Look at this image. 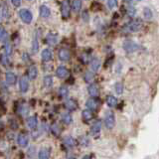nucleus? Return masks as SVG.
<instances>
[{
    "label": "nucleus",
    "instance_id": "1",
    "mask_svg": "<svg viewBox=\"0 0 159 159\" xmlns=\"http://www.w3.org/2000/svg\"><path fill=\"white\" fill-rule=\"evenodd\" d=\"M116 123V117L112 111H107L106 116H104V124L108 129H111L114 126Z\"/></svg>",
    "mask_w": 159,
    "mask_h": 159
},
{
    "label": "nucleus",
    "instance_id": "2",
    "mask_svg": "<svg viewBox=\"0 0 159 159\" xmlns=\"http://www.w3.org/2000/svg\"><path fill=\"white\" fill-rule=\"evenodd\" d=\"M19 16H20V18H21V20L24 23L30 24V23L32 22L33 15L27 9H21V10H20V11H19Z\"/></svg>",
    "mask_w": 159,
    "mask_h": 159
},
{
    "label": "nucleus",
    "instance_id": "3",
    "mask_svg": "<svg viewBox=\"0 0 159 159\" xmlns=\"http://www.w3.org/2000/svg\"><path fill=\"white\" fill-rule=\"evenodd\" d=\"M61 13L63 18H68L70 16V13H71V6H70V3L68 0H65L62 3L61 6Z\"/></svg>",
    "mask_w": 159,
    "mask_h": 159
},
{
    "label": "nucleus",
    "instance_id": "4",
    "mask_svg": "<svg viewBox=\"0 0 159 159\" xmlns=\"http://www.w3.org/2000/svg\"><path fill=\"white\" fill-rule=\"evenodd\" d=\"M123 48L127 53H132V52H135L136 50H138L139 47H138V45L135 44L134 42L126 41V42H124V44H123Z\"/></svg>",
    "mask_w": 159,
    "mask_h": 159
},
{
    "label": "nucleus",
    "instance_id": "5",
    "mask_svg": "<svg viewBox=\"0 0 159 159\" xmlns=\"http://www.w3.org/2000/svg\"><path fill=\"white\" fill-rule=\"evenodd\" d=\"M101 130H102V121L101 120H97L96 122L93 124L91 131H92L93 135L94 137H98L99 133H101Z\"/></svg>",
    "mask_w": 159,
    "mask_h": 159
},
{
    "label": "nucleus",
    "instance_id": "6",
    "mask_svg": "<svg viewBox=\"0 0 159 159\" xmlns=\"http://www.w3.org/2000/svg\"><path fill=\"white\" fill-rule=\"evenodd\" d=\"M59 58L61 61H64V62H66V61H69L70 58H71V54H70V51L67 49H61L59 51Z\"/></svg>",
    "mask_w": 159,
    "mask_h": 159
},
{
    "label": "nucleus",
    "instance_id": "7",
    "mask_svg": "<svg viewBox=\"0 0 159 159\" xmlns=\"http://www.w3.org/2000/svg\"><path fill=\"white\" fill-rule=\"evenodd\" d=\"M19 88H20V91H21V93H26L28 91L29 89V82L27 78H21L20 79V82H19Z\"/></svg>",
    "mask_w": 159,
    "mask_h": 159
},
{
    "label": "nucleus",
    "instance_id": "8",
    "mask_svg": "<svg viewBox=\"0 0 159 159\" xmlns=\"http://www.w3.org/2000/svg\"><path fill=\"white\" fill-rule=\"evenodd\" d=\"M27 75H28V78L30 80H35L37 78V75H38V70H37V67L36 66H31L29 69H28V72H27Z\"/></svg>",
    "mask_w": 159,
    "mask_h": 159
},
{
    "label": "nucleus",
    "instance_id": "9",
    "mask_svg": "<svg viewBox=\"0 0 159 159\" xmlns=\"http://www.w3.org/2000/svg\"><path fill=\"white\" fill-rule=\"evenodd\" d=\"M17 141H18V144L21 147H26L28 145V137L25 135V134H19L18 135V138H17Z\"/></svg>",
    "mask_w": 159,
    "mask_h": 159
},
{
    "label": "nucleus",
    "instance_id": "10",
    "mask_svg": "<svg viewBox=\"0 0 159 159\" xmlns=\"http://www.w3.org/2000/svg\"><path fill=\"white\" fill-rule=\"evenodd\" d=\"M41 57H42V60L44 62H49L52 60V52L51 50L49 49H44L42 51V54H41Z\"/></svg>",
    "mask_w": 159,
    "mask_h": 159
},
{
    "label": "nucleus",
    "instance_id": "11",
    "mask_svg": "<svg viewBox=\"0 0 159 159\" xmlns=\"http://www.w3.org/2000/svg\"><path fill=\"white\" fill-rule=\"evenodd\" d=\"M68 70H67V68H65L64 66H60V67H58V69H57V71H56V75H57V77H59V78H61V79H63V78H66L67 76H68Z\"/></svg>",
    "mask_w": 159,
    "mask_h": 159
},
{
    "label": "nucleus",
    "instance_id": "12",
    "mask_svg": "<svg viewBox=\"0 0 159 159\" xmlns=\"http://www.w3.org/2000/svg\"><path fill=\"white\" fill-rule=\"evenodd\" d=\"M5 80H6V83L8 84H14L15 83H16V76L11 73V72H7L6 75H5Z\"/></svg>",
    "mask_w": 159,
    "mask_h": 159
},
{
    "label": "nucleus",
    "instance_id": "13",
    "mask_svg": "<svg viewBox=\"0 0 159 159\" xmlns=\"http://www.w3.org/2000/svg\"><path fill=\"white\" fill-rule=\"evenodd\" d=\"M39 12H40V16L43 18H48L50 16V14H51V11H50V9L46 5H42L39 9Z\"/></svg>",
    "mask_w": 159,
    "mask_h": 159
},
{
    "label": "nucleus",
    "instance_id": "14",
    "mask_svg": "<svg viewBox=\"0 0 159 159\" xmlns=\"http://www.w3.org/2000/svg\"><path fill=\"white\" fill-rule=\"evenodd\" d=\"M86 106L89 109H91V111H96L98 107V102L93 98H89L86 102Z\"/></svg>",
    "mask_w": 159,
    "mask_h": 159
},
{
    "label": "nucleus",
    "instance_id": "15",
    "mask_svg": "<svg viewBox=\"0 0 159 159\" xmlns=\"http://www.w3.org/2000/svg\"><path fill=\"white\" fill-rule=\"evenodd\" d=\"M46 41L49 45H51V46H54V45H56L57 42H58V37L56 35H54L52 33H49L46 37Z\"/></svg>",
    "mask_w": 159,
    "mask_h": 159
},
{
    "label": "nucleus",
    "instance_id": "16",
    "mask_svg": "<svg viewBox=\"0 0 159 159\" xmlns=\"http://www.w3.org/2000/svg\"><path fill=\"white\" fill-rule=\"evenodd\" d=\"M27 124H28V127L31 128V129H35L38 125V120H37V117L36 116H30L27 119Z\"/></svg>",
    "mask_w": 159,
    "mask_h": 159
},
{
    "label": "nucleus",
    "instance_id": "17",
    "mask_svg": "<svg viewBox=\"0 0 159 159\" xmlns=\"http://www.w3.org/2000/svg\"><path fill=\"white\" fill-rule=\"evenodd\" d=\"M88 91H89V93L91 94V97H93V98H96L98 96V89L96 84H89L88 88Z\"/></svg>",
    "mask_w": 159,
    "mask_h": 159
},
{
    "label": "nucleus",
    "instance_id": "18",
    "mask_svg": "<svg viewBox=\"0 0 159 159\" xmlns=\"http://www.w3.org/2000/svg\"><path fill=\"white\" fill-rule=\"evenodd\" d=\"M141 27H142V24L139 21H136V22H132L129 25V30H130L131 32H137L141 29Z\"/></svg>",
    "mask_w": 159,
    "mask_h": 159
},
{
    "label": "nucleus",
    "instance_id": "19",
    "mask_svg": "<svg viewBox=\"0 0 159 159\" xmlns=\"http://www.w3.org/2000/svg\"><path fill=\"white\" fill-rule=\"evenodd\" d=\"M107 103L109 107H116V104H117V99L113 96H108L107 98Z\"/></svg>",
    "mask_w": 159,
    "mask_h": 159
},
{
    "label": "nucleus",
    "instance_id": "20",
    "mask_svg": "<svg viewBox=\"0 0 159 159\" xmlns=\"http://www.w3.org/2000/svg\"><path fill=\"white\" fill-rule=\"evenodd\" d=\"M82 116H83V118H84L86 121L91 120V119L93 118V113H92V111H91V109H89V108H88V109H84V111H83Z\"/></svg>",
    "mask_w": 159,
    "mask_h": 159
},
{
    "label": "nucleus",
    "instance_id": "21",
    "mask_svg": "<svg viewBox=\"0 0 159 159\" xmlns=\"http://www.w3.org/2000/svg\"><path fill=\"white\" fill-rule=\"evenodd\" d=\"M99 67H101V62H99L98 59H93L92 63H91V68L93 72H98Z\"/></svg>",
    "mask_w": 159,
    "mask_h": 159
},
{
    "label": "nucleus",
    "instance_id": "22",
    "mask_svg": "<svg viewBox=\"0 0 159 159\" xmlns=\"http://www.w3.org/2000/svg\"><path fill=\"white\" fill-rule=\"evenodd\" d=\"M82 7V0H74L72 4V8L75 12H78L81 10Z\"/></svg>",
    "mask_w": 159,
    "mask_h": 159
},
{
    "label": "nucleus",
    "instance_id": "23",
    "mask_svg": "<svg viewBox=\"0 0 159 159\" xmlns=\"http://www.w3.org/2000/svg\"><path fill=\"white\" fill-rule=\"evenodd\" d=\"M43 83H44V86L46 87V88L52 87V84H53V78L51 76H45L44 80H43Z\"/></svg>",
    "mask_w": 159,
    "mask_h": 159
},
{
    "label": "nucleus",
    "instance_id": "24",
    "mask_svg": "<svg viewBox=\"0 0 159 159\" xmlns=\"http://www.w3.org/2000/svg\"><path fill=\"white\" fill-rule=\"evenodd\" d=\"M66 107L70 111H75L77 108V103L73 99H69V101L66 102Z\"/></svg>",
    "mask_w": 159,
    "mask_h": 159
},
{
    "label": "nucleus",
    "instance_id": "25",
    "mask_svg": "<svg viewBox=\"0 0 159 159\" xmlns=\"http://www.w3.org/2000/svg\"><path fill=\"white\" fill-rule=\"evenodd\" d=\"M39 159H49V151L48 149H41L39 151Z\"/></svg>",
    "mask_w": 159,
    "mask_h": 159
},
{
    "label": "nucleus",
    "instance_id": "26",
    "mask_svg": "<svg viewBox=\"0 0 159 159\" xmlns=\"http://www.w3.org/2000/svg\"><path fill=\"white\" fill-rule=\"evenodd\" d=\"M62 120L65 124H70L72 122V116H71V114L70 113H64L62 114Z\"/></svg>",
    "mask_w": 159,
    "mask_h": 159
},
{
    "label": "nucleus",
    "instance_id": "27",
    "mask_svg": "<svg viewBox=\"0 0 159 159\" xmlns=\"http://www.w3.org/2000/svg\"><path fill=\"white\" fill-rule=\"evenodd\" d=\"M60 96H61L62 98H67L68 97V94H69V89L67 87H65V86H62L61 88H60Z\"/></svg>",
    "mask_w": 159,
    "mask_h": 159
},
{
    "label": "nucleus",
    "instance_id": "28",
    "mask_svg": "<svg viewBox=\"0 0 159 159\" xmlns=\"http://www.w3.org/2000/svg\"><path fill=\"white\" fill-rule=\"evenodd\" d=\"M93 78H94V75L92 72H87L86 74H84V81H86L87 83L93 82Z\"/></svg>",
    "mask_w": 159,
    "mask_h": 159
},
{
    "label": "nucleus",
    "instance_id": "29",
    "mask_svg": "<svg viewBox=\"0 0 159 159\" xmlns=\"http://www.w3.org/2000/svg\"><path fill=\"white\" fill-rule=\"evenodd\" d=\"M8 8L6 7V5L3 4L2 5V8H1V18L2 19H5V18H7L8 17Z\"/></svg>",
    "mask_w": 159,
    "mask_h": 159
},
{
    "label": "nucleus",
    "instance_id": "30",
    "mask_svg": "<svg viewBox=\"0 0 159 159\" xmlns=\"http://www.w3.org/2000/svg\"><path fill=\"white\" fill-rule=\"evenodd\" d=\"M4 50H5V54L6 55H11L12 53V47H11V45H10L9 42H6L5 43V46H4Z\"/></svg>",
    "mask_w": 159,
    "mask_h": 159
},
{
    "label": "nucleus",
    "instance_id": "31",
    "mask_svg": "<svg viewBox=\"0 0 159 159\" xmlns=\"http://www.w3.org/2000/svg\"><path fill=\"white\" fill-rule=\"evenodd\" d=\"M107 6L109 9H114L117 6V0H107Z\"/></svg>",
    "mask_w": 159,
    "mask_h": 159
},
{
    "label": "nucleus",
    "instance_id": "32",
    "mask_svg": "<svg viewBox=\"0 0 159 159\" xmlns=\"http://www.w3.org/2000/svg\"><path fill=\"white\" fill-rule=\"evenodd\" d=\"M143 14H144V17L146 19H151L152 18V11L149 8H145L143 10Z\"/></svg>",
    "mask_w": 159,
    "mask_h": 159
},
{
    "label": "nucleus",
    "instance_id": "33",
    "mask_svg": "<svg viewBox=\"0 0 159 159\" xmlns=\"http://www.w3.org/2000/svg\"><path fill=\"white\" fill-rule=\"evenodd\" d=\"M1 64L3 66H7L9 64V59H8V55L6 54H2L1 55Z\"/></svg>",
    "mask_w": 159,
    "mask_h": 159
},
{
    "label": "nucleus",
    "instance_id": "34",
    "mask_svg": "<svg viewBox=\"0 0 159 159\" xmlns=\"http://www.w3.org/2000/svg\"><path fill=\"white\" fill-rule=\"evenodd\" d=\"M38 49H39V44L37 39H34L33 42H32V52L33 53H37L38 52Z\"/></svg>",
    "mask_w": 159,
    "mask_h": 159
},
{
    "label": "nucleus",
    "instance_id": "35",
    "mask_svg": "<svg viewBox=\"0 0 159 159\" xmlns=\"http://www.w3.org/2000/svg\"><path fill=\"white\" fill-rule=\"evenodd\" d=\"M116 92L117 94H121L123 92V87H122V84L120 83H116Z\"/></svg>",
    "mask_w": 159,
    "mask_h": 159
},
{
    "label": "nucleus",
    "instance_id": "36",
    "mask_svg": "<svg viewBox=\"0 0 159 159\" xmlns=\"http://www.w3.org/2000/svg\"><path fill=\"white\" fill-rule=\"evenodd\" d=\"M6 37H7V33L5 31V29L2 27L1 30H0V40H1V42H4Z\"/></svg>",
    "mask_w": 159,
    "mask_h": 159
},
{
    "label": "nucleus",
    "instance_id": "37",
    "mask_svg": "<svg viewBox=\"0 0 159 159\" xmlns=\"http://www.w3.org/2000/svg\"><path fill=\"white\" fill-rule=\"evenodd\" d=\"M51 129H52L53 134H55V135H59L60 134V127L57 125V124H53Z\"/></svg>",
    "mask_w": 159,
    "mask_h": 159
},
{
    "label": "nucleus",
    "instance_id": "38",
    "mask_svg": "<svg viewBox=\"0 0 159 159\" xmlns=\"http://www.w3.org/2000/svg\"><path fill=\"white\" fill-rule=\"evenodd\" d=\"M65 141H66V144H67L68 146H70V147H73L75 145V140L72 137H67Z\"/></svg>",
    "mask_w": 159,
    "mask_h": 159
},
{
    "label": "nucleus",
    "instance_id": "39",
    "mask_svg": "<svg viewBox=\"0 0 159 159\" xmlns=\"http://www.w3.org/2000/svg\"><path fill=\"white\" fill-rule=\"evenodd\" d=\"M11 1H12V4L16 7L20 6V4H21V0H11Z\"/></svg>",
    "mask_w": 159,
    "mask_h": 159
},
{
    "label": "nucleus",
    "instance_id": "40",
    "mask_svg": "<svg viewBox=\"0 0 159 159\" xmlns=\"http://www.w3.org/2000/svg\"><path fill=\"white\" fill-rule=\"evenodd\" d=\"M83 159H92V157L91 156H89V155H86V156H84Z\"/></svg>",
    "mask_w": 159,
    "mask_h": 159
},
{
    "label": "nucleus",
    "instance_id": "41",
    "mask_svg": "<svg viewBox=\"0 0 159 159\" xmlns=\"http://www.w3.org/2000/svg\"><path fill=\"white\" fill-rule=\"evenodd\" d=\"M125 1H127V2H131L132 0H125Z\"/></svg>",
    "mask_w": 159,
    "mask_h": 159
}]
</instances>
